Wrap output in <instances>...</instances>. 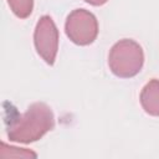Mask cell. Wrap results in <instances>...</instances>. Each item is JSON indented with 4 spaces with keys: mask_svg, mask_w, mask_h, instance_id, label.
Wrapping results in <instances>:
<instances>
[{
    "mask_svg": "<svg viewBox=\"0 0 159 159\" xmlns=\"http://www.w3.org/2000/svg\"><path fill=\"white\" fill-rule=\"evenodd\" d=\"M53 127V114L45 103L31 104L24 114L10 116L7 138L17 143H31L40 139Z\"/></svg>",
    "mask_w": 159,
    "mask_h": 159,
    "instance_id": "cell-1",
    "label": "cell"
},
{
    "mask_svg": "<svg viewBox=\"0 0 159 159\" xmlns=\"http://www.w3.org/2000/svg\"><path fill=\"white\" fill-rule=\"evenodd\" d=\"M140 102L147 113L159 116V81L152 80L140 93Z\"/></svg>",
    "mask_w": 159,
    "mask_h": 159,
    "instance_id": "cell-5",
    "label": "cell"
},
{
    "mask_svg": "<svg viewBox=\"0 0 159 159\" xmlns=\"http://www.w3.org/2000/svg\"><path fill=\"white\" fill-rule=\"evenodd\" d=\"M1 158H35L36 154L31 150H27L25 148H16L7 145L5 142L1 143V150H0Z\"/></svg>",
    "mask_w": 159,
    "mask_h": 159,
    "instance_id": "cell-6",
    "label": "cell"
},
{
    "mask_svg": "<svg viewBox=\"0 0 159 159\" xmlns=\"http://www.w3.org/2000/svg\"><path fill=\"white\" fill-rule=\"evenodd\" d=\"M84 1H87V2H89V4H92V5H102V4H104L107 0H84Z\"/></svg>",
    "mask_w": 159,
    "mask_h": 159,
    "instance_id": "cell-8",
    "label": "cell"
},
{
    "mask_svg": "<svg viewBox=\"0 0 159 159\" xmlns=\"http://www.w3.org/2000/svg\"><path fill=\"white\" fill-rule=\"evenodd\" d=\"M34 40L37 53L48 65H52L57 53L58 31L50 16H42L40 19L35 29Z\"/></svg>",
    "mask_w": 159,
    "mask_h": 159,
    "instance_id": "cell-4",
    "label": "cell"
},
{
    "mask_svg": "<svg viewBox=\"0 0 159 159\" xmlns=\"http://www.w3.org/2000/svg\"><path fill=\"white\" fill-rule=\"evenodd\" d=\"M7 2L12 12L20 19L27 17L34 7V0H7Z\"/></svg>",
    "mask_w": 159,
    "mask_h": 159,
    "instance_id": "cell-7",
    "label": "cell"
},
{
    "mask_svg": "<svg viewBox=\"0 0 159 159\" xmlns=\"http://www.w3.org/2000/svg\"><path fill=\"white\" fill-rule=\"evenodd\" d=\"M66 34L77 45H88L94 41L98 34L97 20L93 14L84 9L71 12L66 21Z\"/></svg>",
    "mask_w": 159,
    "mask_h": 159,
    "instance_id": "cell-3",
    "label": "cell"
},
{
    "mask_svg": "<svg viewBox=\"0 0 159 159\" xmlns=\"http://www.w3.org/2000/svg\"><path fill=\"white\" fill-rule=\"evenodd\" d=\"M144 56L142 47L132 40L117 42L108 57V65L112 72L118 77L135 76L143 66Z\"/></svg>",
    "mask_w": 159,
    "mask_h": 159,
    "instance_id": "cell-2",
    "label": "cell"
}]
</instances>
